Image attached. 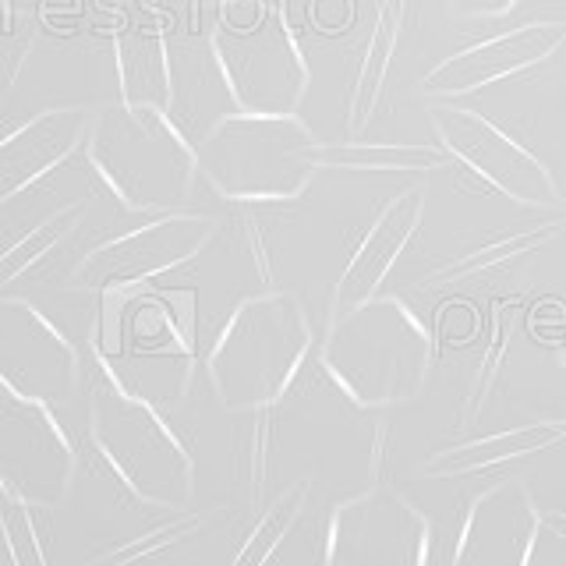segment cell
Wrapping results in <instances>:
<instances>
[{
    "instance_id": "4",
    "label": "cell",
    "mask_w": 566,
    "mask_h": 566,
    "mask_svg": "<svg viewBox=\"0 0 566 566\" xmlns=\"http://www.w3.org/2000/svg\"><path fill=\"white\" fill-rule=\"evenodd\" d=\"M315 329L301 294L265 291L230 312L206 354V376L217 400L234 415L276 407L305 368Z\"/></svg>"
},
{
    "instance_id": "13",
    "label": "cell",
    "mask_w": 566,
    "mask_h": 566,
    "mask_svg": "<svg viewBox=\"0 0 566 566\" xmlns=\"http://www.w3.org/2000/svg\"><path fill=\"white\" fill-rule=\"evenodd\" d=\"M99 103H53L0 132V206L22 199L82 153Z\"/></svg>"
},
{
    "instance_id": "27",
    "label": "cell",
    "mask_w": 566,
    "mask_h": 566,
    "mask_svg": "<svg viewBox=\"0 0 566 566\" xmlns=\"http://www.w3.org/2000/svg\"><path fill=\"white\" fill-rule=\"evenodd\" d=\"M0 18H4V32H11V18H14V0H0Z\"/></svg>"
},
{
    "instance_id": "5",
    "label": "cell",
    "mask_w": 566,
    "mask_h": 566,
    "mask_svg": "<svg viewBox=\"0 0 566 566\" xmlns=\"http://www.w3.org/2000/svg\"><path fill=\"white\" fill-rule=\"evenodd\" d=\"M318 142L297 114H248L223 117L195 153L199 177L227 202H294L318 167Z\"/></svg>"
},
{
    "instance_id": "2",
    "label": "cell",
    "mask_w": 566,
    "mask_h": 566,
    "mask_svg": "<svg viewBox=\"0 0 566 566\" xmlns=\"http://www.w3.org/2000/svg\"><path fill=\"white\" fill-rule=\"evenodd\" d=\"M82 156L128 217L185 209L199 185V153L159 106L99 103Z\"/></svg>"
},
{
    "instance_id": "11",
    "label": "cell",
    "mask_w": 566,
    "mask_h": 566,
    "mask_svg": "<svg viewBox=\"0 0 566 566\" xmlns=\"http://www.w3.org/2000/svg\"><path fill=\"white\" fill-rule=\"evenodd\" d=\"M82 350L29 297L0 294V389L25 400H75L82 394Z\"/></svg>"
},
{
    "instance_id": "19",
    "label": "cell",
    "mask_w": 566,
    "mask_h": 566,
    "mask_svg": "<svg viewBox=\"0 0 566 566\" xmlns=\"http://www.w3.org/2000/svg\"><path fill=\"white\" fill-rule=\"evenodd\" d=\"M457 159L432 142H323L318 167L323 170H376V174H439Z\"/></svg>"
},
{
    "instance_id": "23",
    "label": "cell",
    "mask_w": 566,
    "mask_h": 566,
    "mask_svg": "<svg viewBox=\"0 0 566 566\" xmlns=\"http://www.w3.org/2000/svg\"><path fill=\"white\" fill-rule=\"evenodd\" d=\"M513 326H517V297L495 301L492 323H489V344L482 350V361H478V368H474V379H471V389H468L464 411H460V418H457L460 429H464V424H474L478 415H482V407H485V400L492 394V386H495V379H500V368L506 361Z\"/></svg>"
},
{
    "instance_id": "18",
    "label": "cell",
    "mask_w": 566,
    "mask_h": 566,
    "mask_svg": "<svg viewBox=\"0 0 566 566\" xmlns=\"http://www.w3.org/2000/svg\"><path fill=\"white\" fill-rule=\"evenodd\" d=\"M566 439L563 421H538V424H521V429L510 432H495L489 439H474V442H460L436 453L424 471L436 478H457V474H482L489 468L510 464V460H521L531 453H542L548 447Z\"/></svg>"
},
{
    "instance_id": "12",
    "label": "cell",
    "mask_w": 566,
    "mask_h": 566,
    "mask_svg": "<svg viewBox=\"0 0 566 566\" xmlns=\"http://www.w3.org/2000/svg\"><path fill=\"white\" fill-rule=\"evenodd\" d=\"M542 527L545 513L531 489L500 478L468 500L450 566H531Z\"/></svg>"
},
{
    "instance_id": "16",
    "label": "cell",
    "mask_w": 566,
    "mask_h": 566,
    "mask_svg": "<svg viewBox=\"0 0 566 566\" xmlns=\"http://www.w3.org/2000/svg\"><path fill=\"white\" fill-rule=\"evenodd\" d=\"M230 114H238V103L209 35L206 40L167 35V117L191 138V146H199Z\"/></svg>"
},
{
    "instance_id": "17",
    "label": "cell",
    "mask_w": 566,
    "mask_h": 566,
    "mask_svg": "<svg viewBox=\"0 0 566 566\" xmlns=\"http://www.w3.org/2000/svg\"><path fill=\"white\" fill-rule=\"evenodd\" d=\"M563 234H566V217H559V220L548 217V220L531 223L524 230H510V234H500V238H485L482 244H471L468 252H460L442 265H436V270H429V276L418 283V291H442V287H453V283L474 280L482 273L506 270V265L521 262L524 255L538 252V248H545V244H553Z\"/></svg>"
},
{
    "instance_id": "25",
    "label": "cell",
    "mask_w": 566,
    "mask_h": 566,
    "mask_svg": "<svg viewBox=\"0 0 566 566\" xmlns=\"http://www.w3.org/2000/svg\"><path fill=\"white\" fill-rule=\"evenodd\" d=\"M521 0H447V8L457 18H468V22H492V18H503L517 8Z\"/></svg>"
},
{
    "instance_id": "22",
    "label": "cell",
    "mask_w": 566,
    "mask_h": 566,
    "mask_svg": "<svg viewBox=\"0 0 566 566\" xmlns=\"http://www.w3.org/2000/svg\"><path fill=\"white\" fill-rule=\"evenodd\" d=\"M308 492H312V482L305 478V482H297L294 489L283 492L270 510H262V517L255 521L252 531H248V538L241 542L230 566H265L270 563L276 556V548L283 545V538H287L294 524L301 521V513H305Z\"/></svg>"
},
{
    "instance_id": "24",
    "label": "cell",
    "mask_w": 566,
    "mask_h": 566,
    "mask_svg": "<svg viewBox=\"0 0 566 566\" xmlns=\"http://www.w3.org/2000/svg\"><path fill=\"white\" fill-rule=\"evenodd\" d=\"M217 510H220V506H217ZM217 510H212V513H217ZM212 513H188V517H181L177 524L156 527V531H149V535H142V538L128 542L124 548H114V553H106V556L96 559L93 566H128V563H135L138 556H153V553H159V548H167V545H174V542H181V538L195 535V531H199L202 524H209Z\"/></svg>"
},
{
    "instance_id": "10",
    "label": "cell",
    "mask_w": 566,
    "mask_h": 566,
    "mask_svg": "<svg viewBox=\"0 0 566 566\" xmlns=\"http://www.w3.org/2000/svg\"><path fill=\"white\" fill-rule=\"evenodd\" d=\"M429 120L436 128L439 146L447 149L457 164L474 170L485 185H492L510 202L527 209H563L566 199L535 153H527L517 138H510L503 128H495L471 106L460 103H429Z\"/></svg>"
},
{
    "instance_id": "20",
    "label": "cell",
    "mask_w": 566,
    "mask_h": 566,
    "mask_svg": "<svg viewBox=\"0 0 566 566\" xmlns=\"http://www.w3.org/2000/svg\"><path fill=\"white\" fill-rule=\"evenodd\" d=\"M82 212H85V199H71L53 212H46L40 223H32L18 234L4 252H0V294H4L11 283L29 280L35 270H43L53 255L64 252V248L75 241L78 227L85 220Z\"/></svg>"
},
{
    "instance_id": "21",
    "label": "cell",
    "mask_w": 566,
    "mask_h": 566,
    "mask_svg": "<svg viewBox=\"0 0 566 566\" xmlns=\"http://www.w3.org/2000/svg\"><path fill=\"white\" fill-rule=\"evenodd\" d=\"M400 22H403V0H379L376 25H371L365 57H361V71H358V82H354L350 106H347V128H350V135H361L365 124L371 120V114H376L386 71H389V61H394V50H397Z\"/></svg>"
},
{
    "instance_id": "14",
    "label": "cell",
    "mask_w": 566,
    "mask_h": 566,
    "mask_svg": "<svg viewBox=\"0 0 566 566\" xmlns=\"http://www.w3.org/2000/svg\"><path fill=\"white\" fill-rule=\"evenodd\" d=\"M566 46V22H527L495 40L474 43L460 53L442 57L429 75L421 78V93L432 99H457L485 88L492 82H503L521 75V71L538 67L553 53Z\"/></svg>"
},
{
    "instance_id": "6",
    "label": "cell",
    "mask_w": 566,
    "mask_h": 566,
    "mask_svg": "<svg viewBox=\"0 0 566 566\" xmlns=\"http://www.w3.org/2000/svg\"><path fill=\"white\" fill-rule=\"evenodd\" d=\"M209 43L217 50L238 111L294 114L305 99L312 71L283 4L223 0L209 29Z\"/></svg>"
},
{
    "instance_id": "3",
    "label": "cell",
    "mask_w": 566,
    "mask_h": 566,
    "mask_svg": "<svg viewBox=\"0 0 566 566\" xmlns=\"http://www.w3.org/2000/svg\"><path fill=\"white\" fill-rule=\"evenodd\" d=\"M432 365L436 340L429 326L394 294H376L333 318L318 344V368L361 411L418 400Z\"/></svg>"
},
{
    "instance_id": "9",
    "label": "cell",
    "mask_w": 566,
    "mask_h": 566,
    "mask_svg": "<svg viewBox=\"0 0 566 566\" xmlns=\"http://www.w3.org/2000/svg\"><path fill=\"white\" fill-rule=\"evenodd\" d=\"M82 453L61 429L53 403L0 389V495L32 510H57L75 489Z\"/></svg>"
},
{
    "instance_id": "1",
    "label": "cell",
    "mask_w": 566,
    "mask_h": 566,
    "mask_svg": "<svg viewBox=\"0 0 566 566\" xmlns=\"http://www.w3.org/2000/svg\"><path fill=\"white\" fill-rule=\"evenodd\" d=\"M96 382L88 386L85 403V457L106 482H114L120 500L142 510H177L174 500L156 492L164 485H181L185 495L195 489V457L188 442L177 436L164 411L138 397L117 376L111 358L93 344Z\"/></svg>"
},
{
    "instance_id": "7",
    "label": "cell",
    "mask_w": 566,
    "mask_h": 566,
    "mask_svg": "<svg viewBox=\"0 0 566 566\" xmlns=\"http://www.w3.org/2000/svg\"><path fill=\"white\" fill-rule=\"evenodd\" d=\"M217 234L220 220L206 217V212H159V217H149L85 248L71 262L64 287L96 297L135 291L142 283L195 262Z\"/></svg>"
},
{
    "instance_id": "26",
    "label": "cell",
    "mask_w": 566,
    "mask_h": 566,
    "mask_svg": "<svg viewBox=\"0 0 566 566\" xmlns=\"http://www.w3.org/2000/svg\"><path fill=\"white\" fill-rule=\"evenodd\" d=\"M545 524L556 531V535L566 542V510H556V513H545Z\"/></svg>"
},
{
    "instance_id": "8",
    "label": "cell",
    "mask_w": 566,
    "mask_h": 566,
    "mask_svg": "<svg viewBox=\"0 0 566 566\" xmlns=\"http://www.w3.org/2000/svg\"><path fill=\"white\" fill-rule=\"evenodd\" d=\"M432 535V521L400 489L376 478L361 495L333 506L323 566H429Z\"/></svg>"
},
{
    "instance_id": "28",
    "label": "cell",
    "mask_w": 566,
    "mask_h": 566,
    "mask_svg": "<svg viewBox=\"0 0 566 566\" xmlns=\"http://www.w3.org/2000/svg\"><path fill=\"white\" fill-rule=\"evenodd\" d=\"M563 429H566V421H563Z\"/></svg>"
},
{
    "instance_id": "15",
    "label": "cell",
    "mask_w": 566,
    "mask_h": 566,
    "mask_svg": "<svg viewBox=\"0 0 566 566\" xmlns=\"http://www.w3.org/2000/svg\"><path fill=\"white\" fill-rule=\"evenodd\" d=\"M424 206H429V191L418 185V188L397 191L394 199L379 209V217L371 220L368 234L358 244V252L350 255L344 273L333 283L326 323L340 318L350 308L365 305L368 297H376L386 273L394 270L397 259L407 252V244L415 241L418 227L424 220Z\"/></svg>"
}]
</instances>
